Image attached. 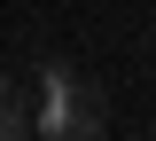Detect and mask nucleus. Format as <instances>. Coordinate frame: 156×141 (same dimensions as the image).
Masks as SVG:
<instances>
[{"mask_svg": "<svg viewBox=\"0 0 156 141\" xmlns=\"http://www.w3.org/2000/svg\"><path fill=\"white\" fill-rule=\"evenodd\" d=\"M0 110H16V86H8V79H0Z\"/></svg>", "mask_w": 156, "mask_h": 141, "instance_id": "obj_3", "label": "nucleus"}, {"mask_svg": "<svg viewBox=\"0 0 156 141\" xmlns=\"http://www.w3.org/2000/svg\"><path fill=\"white\" fill-rule=\"evenodd\" d=\"M0 141H31V125H23L16 110H0Z\"/></svg>", "mask_w": 156, "mask_h": 141, "instance_id": "obj_2", "label": "nucleus"}, {"mask_svg": "<svg viewBox=\"0 0 156 141\" xmlns=\"http://www.w3.org/2000/svg\"><path fill=\"white\" fill-rule=\"evenodd\" d=\"M47 133L55 141H101V94L86 86L78 102H55V110H47Z\"/></svg>", "mask_w": 156, "mask_h": 141, "instance_id": "obj_1", "label": "nucleus"}]
</instances>
